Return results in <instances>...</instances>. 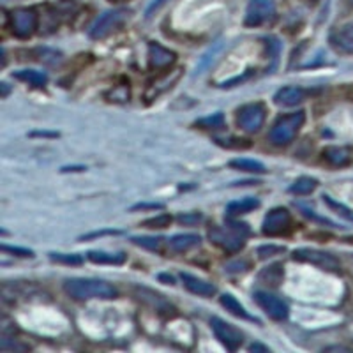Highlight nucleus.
Masks as SVG:
<instances>
[{
	"instance_id": "412c9836",
	"label": "nucleus",
	"mask_w": 353,
	"mask_h": 353,
	"mask_svg": "<svg viewBox=\"0 0 353 353\" xmlns=\"http://www.w3.org/2000/svg\"><path fill=\"white\" fill-rule=\"evenodd\" d=\"M88 260L99 265H122L125 261L124 253H105V251H90Z\"/></svg>"
},
{
	"instance_id": "c85d7f7f",
	"label": "nucleus",
	"mask_w": 353,
	"mask_h": 353,
	"mask_svg": "<svg viewBox=\"0 0 353 353\" xmlns=\"http://www.w3.org/2000/svg\"><path fill=\"white\" fill-rule=\"evenodd\" d=\"M170 223H172V216L161 214V216L152 217V219L143 221L141 226H145V228H166V226H170Z\"/></svg>"
},
{
	"instance_id": "c756f323",
	"label": "nucleus",
	"mask_w": 353,
	"mask_h": 353,
	"mask_svg": "<svg viewBox=\"0 0 353 353\" xmlns=\"http://www.w3.org/2000/svg\"><path fill=\"white\" fill-rule=\"evenodd\" d=\"M285 253V248H281V245H261V248H258V256L261 258V260H267V258L270 256H276V254H281Z\"/></svg>"
},
{
	"instance_id": "9d476101",
	"label": "nucleus",
	"mask_w": 353,
	"mask_h": 353,
	"mask_svg": "<svg viewBox=\"0 0 353 353\" xmlns=\"http://www.w3.org/2000/svg\"><path fill=\"white\" fill-rule=\"evenodd\" d=\"M254 301L265 311V314L276 321H283L288 318L290 309L288 304L285 301H281L279 297L272 295L269 292H256L254 293Z\"/></svg>"
},
{
	"instance_id": "2f4dec72",
	"label": "nucleus",
	"mask_w": 353,
	"mask_h": 353,
	"mask_svg": "<svg viewBox=\"0 0 353 353\" xmlns=\"http://www.w3.org/2000/svg\"><path fill=\"white\" fill-rule=\"evenodd\" d=\"M110 97H113L112 101H121V103L128 101L129 99V85H119V87H115Z\"/></svg>"
},
{
	"instance_id": "1a4fd4ad",
	"label": "nucleus",
	"mask_w": 353,
	"mask_h": 353,
	"mask_svg": "<svg viewBox=\"0 0 353 353\" xmlns=\"http://www.w3.org/2000/svg\"><path fill=\"white\" fill-rule=\"evenodd\" d=\"M267 117V110L261 103H249L237 112V124L245 132H258Z\"/></svg>"
},
{
	"instance_id": "f3484780",
	"label": "nucleus",
	"mask_w": 353,
	"mask_h": 353,
	"mask_svg": "<svg viewBox=\"0 0 353 353\" xmlns=\"http://www.w3.org/2000/svg\"><path fill=\"white\" fill-rule=\"evenodd\" d=\"M200 245V237L194 233H181L175 237L168 239V248L172 249L173 253H185L189 249Z\"/></svg>"
},
{
	"instance_id": "7ed1b4c3",
	"label": "nucleus",
	"mask_w": 353,
	"mask_h": 353,
	"mask_svg": "<svg viewBox=\"0 0 353 353\" xmlns=\"http://www.w3.org/2000/svg\"><path fill=\"white\" fill-rule=\"evenodd\" d=\"M305 122V113L302 110L295 113H290V115L279 117L276 122H274L272 129L269 132V141L276 147H285V145L292 143L295 140V137L299 134L301 128Z\"/></svg>"
},
{
	"instance_id": "f8f14e48",
	"label": "nucleus",
	"mask_w": 353,
	"mask_h": 353,
	"mask_svg": "<svg viewBox=\"0 0 353 353\" xmlns=\"http://www.w3.org/2000/svg\"><path fill=\"white\" fill-rule=\"evenodd\" d=\"M149 69L150 71H165L176 61V53L161 46L159 43H149Z\"/></svg>"
},
{
	"instance_id": "72a5a7b5",
	"label": "nucleus",
	"mask_w": 353,
	"mask_h": 353,
	"mask_svg": "<svg viewBox=\"0 0 353 353\" xmlns=\"http://www.w3.org/2000/svg\"><path fill=\"white\" fill-rule=\"evenodd\" d=\"M2 251H6V253H12L17 254V256H25V258H30L34 256L32 251H28V249H21V248H12V245H2Z\"/></svg>"
},
{
	"instance_id": "2eb2a0df",
	"label": "nucleus",
	"mask_w": 353,
	"mask_h": 353,
	"mask_svg": "<svg viewBox=\"0 0 353 353\" xmlns=\"http://www.w3.org/2000/svg\"><path fill=\"white\" fill-rule=\"evenodd\" d=\"M181 279L185 288L191 293H194V295H198V297H212V295H216V286L212 283L203 281L200 277L191 276L188 272H182Z\"/></svg>"
},
{
	"instance_id": "9b49d317",
	"label": "nucleus",
	"mask_w": 353,
	"mask_h": 353,
	"mask_svg": "<svg viewBox=\"0 0 353 353\" xmlns=\"http://www.w3.org/2000/svg\"><path fill=\"white\" fill-rule=\"evenodd\" d=\"M210 325H212V330L214 334H216L217 339H219L230 352H235V350L242 345V341H244V336H242L241 330L235 329V327L230 325V323H226V321L221 320V318L214 316L212 320H210Z\"/></svg>"
},
{
	"instance_id": "58836bf2",
	"label": "nucleus",
	"mask_w": 353,
	"mask_h": 353,
	"mask_svg": "<svg viewBox=\"0 0 353 353\" xmlns=\"http://www.w3.org/2000/svg\"><path fill=\"white\" fill-rule=\"evenodd\" d=\"M307 2H318V0H307Z\"/></svg>"
},
{
	"instance_id": "4be33fe9",
	"label": "nucleus",
	"mask_w": 353,
	"mask_h": 353,
	"mask_svg": "<svg viewBox=\"0 0 353 353\" xmlns=\"http://www.w3.org/2000/svg\"><path fill=\"white\" fill-rule=\"evenodd\" d=\"M318 188V181L313 176H301L297 181L290 185V193L299 194V196H305V194H311L314 189Z\"/></svg>"
},
{
	"instance_id": "393cba45",
	"label": "nucleus",
	"mask_w": 353,
	"mask_h": 353,
	"mask_svg": "<svg viewBox=\"0 0 353 353\" xmlns=\"http://www.w3.org/2000/svg\"><path fill=\"white\" fill-rule=\"evenodd\" d=\"M283 269H285V267L279 263L272 265V267H267V269L260 274V279H265V281L270 283L272 286H277L281 283L283 276H285V270Z\"/></svg>"
},
{
	"instance_id": "ddd939ff",
	"label": "nucleus",
	"mask_w": 353,
	"mask_h": 353,
	"mask_svg": "<svg viewBox=\"0 0 353 353\" xmlns=\"http://www.w3.org/2000/svg\"><path fill=\"white\" fill-rule=\"evenodd\" d=\"M330 44L332 48L339 53L353 55V21L345 25V27L337 28L336 32L330 36Z\"/></svg>"
},
{
	"instance_id": "ea45409f",
	"label": "nucleus",
	"mask_w": 353,
	"mask_h": 353,
	"mask_svg": "<svg viewBox=\"0 0 353 353\" xmlns=\"http://www.w3.org/2000/svg\"><path fill=\"white\" fill-rule=\"evenodd\" d=\"M352 2H353V0H352Z\"/></svg>"
},
{
	"instance_id": "a211bd4d",
	"label": "nucleus",
	"mask_w": 353,
	"mask_h": 353,
	"mask_svg": "<svg viewBox=\"0 0 353 353\" xmlns=\"http://www.w3.org/2000/svg\"><path fill=\"white\" fill-rule=\"evenodd\" d=\"M258 207H260V201H258L256 198H251V196L242 198V200L228 203V207H226V216L237 217V216H242V214L251 212V210L258 209Z\"/></svg>"
},
{
	"instance_id": "7c9ffc66",
	"label": "nucleus",
	"mask_w": 353,
	"mask_h": 353,
	"mask_svg": "<svg viewBox=\"0 0 353 353\" xmlns=\"http://www.w3.org/2000/svg\"><path fill=\"white\" fill-rule=\"evenodd\" d=\"M52 258L53 261H59V263H68V265H80L81 261V256H78V254H62V253H52Z\"/></svg>"
},
{
	"instance_id": "6e6552de",
	"label": "nucleus",
	"mask_w": 353,
	"mask_h": 353,
	"mask_svg": "<svg viewBox=\"0 0 353 353\" xmlns=\"http://www.w3.org/2000/svg\"><path fill=\"white\" fill-rule=\"evenodd\" d=\"M293 258L297 261L314 265L318 269L329 270V272H339V270H341V263H339L337 258H334L332 254L329 253H323V251H318V249H297V251H293Z\"/></svg>"
},
{
	"instance_id": "4468645a",
	"label": "nucleus",
	"mask_w": 353,
	"mask_h": 353,
	"mask_svg": "<svg viewBox=\"0 0 353 353\" xmlns=\"http://www.w3.org/2000/svg\"><path fill=\"white\" fill-rule=\"evenodd\" d=\"M304 99L305 90L301 87H283L279 88L276 92V96H274V103H276L277 106H285V108L301 105Z\"/></svg>"
},
{
	"instance_id": "bb28decb",
	"label": "nucleus",
	"mask_w": 353,
	"mask_h": 353,
	"mask_svg": "<svg viewBox=\"0 0 353 353\" xmlns=\"http://www.w3.org/2000/svg\"><path fill=\"white\" fill-rule=\"evenodd\" d=\"M36 55L39 57L37 61L44 62V64H59L62 61V55L55 50H50V48H39L36 50Z\"/></svg>"
},
{
	"instance_id": "473e14b6",
	"label": "nucleus",
	"mask_w": 353,
	"mask_h": 353,
	"mask_svg": "<svg viewBox=\"0 0 353 353\" xmlns=\"http://www.w3.org/2000/svg\"><path fill=\"white\" fill-rule=\"evenodd\" d=\"M176 219H179V223H182V225H196V223H200L201 221V214L198 212L182 214V216H179Z\"/></svg>"
},
{
	"instance_id": "423d86ee",
	"label": "nucleus",
	"mask_w": 353,
	"mask_h": 353,
	"mask_svg": "<svg viewBox=\"0 0 353 353\" xmlns=\"http://www.w3.org/2000/svg\"><path fill=\"white\" fill-rule=\"evenodd\" d=\"M292 228L293 219L290 210L283 209V207H277V209H272L265 216L261 232L267 237H281V235H286V233L292 232Z\"/></svg>"
},
{
	"instance_id": "f03ea898",
	"label": "nucleus",
	"mask_w": 353,
	"mask_h": 353,
	"mask_svg": "<svg viewBox=\"0 0 353 353\" xmlns=\"http://www.w3.org/2000/svg\"><path fill=\"white\" fill-rule=\"evenodd\" d=\"M249 235V226L245 223H228L223 226H212L209 230V241L226 253H237L245 245V237Z\"/></svg>"
},
{
	"instance_id": "6ab92c4d",
	"label": "nucleus",
	"mask_w": 353,
	"mask_h": 353,
	"mask_svg": "<svg viewBox=\"0 0 353 353\" xmlns=\"http://www.w3.org/2000/svg\"><path fill=\"white\" fill-rule=\"evenodd\" d=\"M12 78L23 81V83L34 85V87H44L48 83V77L41 71H34V69H21V71L12 72Z\"/></svg>"
},
{
	"instance_id": "f704fd0d",
	"label": "nucleus",
	"mask_w": 353,
	"mask_h": 353,
	"mask_svg": "<svg viewBox=\"0 0 353 353\" xmlns=\"http://www.w3.org/2000/svg\"><path fill=\"white\" fill-rule=\"evenodd\" d=\"M166 2H168V0H152V2H150L149 8H147V11H145V17H147V18L152 17L154 12L159 11V9L163 8V6H165Z\"/></svg>"
},
{
	"instance_id": "dca6fc26",
	"label": "nucleus",
	"mask_w": 353,
	"mask_h": 353,
	"mask_svg": "<svg viewBox=\"0 0 353 353\" xmlns=\"http://www.w3.org/2000/svg\"><path fill=\"white\" fill-rule=\"evenodd\" d=\"M323 159L332 166H346L352 163V150L346 147H325L323 149Z\"/></svg>"
},
{
	"instance_id": "e433bc0d",
	"label": "nucleus",
	"mask_w": 353,
	"mask_h": 353,
	"mask_svg": "<svg viewBox=\"0 0 353 353\" xmlns=\"http://www.w3.org/2000/svg\"><path fill=\"white\" fill-rule=\"evenodd\" d=\"M159 279H161V281H166L168 285H173V277L172 276H165V274H161Z\"/></svg>"
},
{
	"instance_id": "39448f33",
	"label": "nucleus",
	"mask_w": 353,
	"mask_h": 353,
	"mask_svg": "<svg viewBox=\"0 0 353 353\" xmlns=\"http://www.w3.org/2000/svg\"><path fill=\"white\" fill-rule=\"evenodd\" d=\"M9 25L12 34L20 39H28L36 34L39 27V14L32 8H20L11 11L9 14Z\"/></svg>"
},
{
	"instance_id": "c9c22d12",
	"label": "nucleus",
	"mask_w": 353,
	"mask_h": 353,
	"mask_svg": "<svg viewBox=\"0 0 353 353\" xmlns=\"http://www.w3.org/2000/svg\"><path fill=\"white\" fill-rule=\"evenodd\" d=\"M249 350H251V352H269L267 346H261V345H253Z\"/></svg>"
},
{
	"instance_id": "aec40b11",
	"label": "nucleus",
	"mask_w": 353,
	"mask_h": 353,
	"mask_svg": "<svg viewBox=\"0 0 353 353\" xmlns=\"http://www.w3.org/2000/svg\"><path fill=\"white\" fill-rule=\"evenodd\" d=\"M221 305H223L228 313H232L233 316L244 318V320H251V316L248 314L244 305H242L237 299L233 297L232 293H223V295H221Z\"/></svg>"
},
{
	"instance_id": "b1692460",
	"label": "nucleus",
	"mask_w": 353,
	"mask_h": 353,
	"mask_svg": "<svg viewBox=\"0 0 353 353\" xmlns=\"http://www.w3.org/2000/svg\"><path fill=\"white\" fill-rule=\"evenodd\" d=\"M132 244L140 245L143 249H149V251H156V253H163L165 249L166 239L163 237H132Z\"/></svg>"
},
{
	"instance_id": "f257e3e1",
	"label": "nucleus",
	"mask_w": 353,
	"mask_h": 353,
	"mask_svg": "<svg viewBox=\"0 0 353 353\" xmlns=\"http://www.w3.org/2000/svg\"><path fill=\"white\" fill-rule=\"evenodd\" d=\"M64 292L74 301H90V299H101V301H112L119 295L117 288L103 279H85V277H72L64 281Z\"/></svg>"
},
{
	"instance_id": "cd10ccee",
	"label": "nucleus",
	"mask_w": 353,
	"mask_h": 353,
	"mask_svg": "<svg viewBox=\"0 0 353 353\" xmlns=\"http://www.w3.org/2000/svg\"><path fill=\"white\" fill-rule=\"evenodd\" d=\"M323 201H325V203L329 205L330 209L336 210V214H339V216H341V217H345V219L352 221V223H353V210H350L348 207H345V205L339 203V201L332 200V198H330V196H323Z\"/></svg>"
},
{
	"instance_id": "5701e85b",
	"label": "nucleus",
	"mask_w": 353,
	"mask_h": 353,
	"mask_svg": "<svg viewBox=\"0 0 353 353\" xmlns=\"http://www.w3.org/2000/svg\"><path fill=\"white\" fill-rule=\"evenodd\" d=\"M230 166L235 170H241V172H248V173H265L267 168H265L263 163L254 159H245V157H239V159H232L230 161Z\"/></svg>"
},
{
	"instance_id": "a878e982",
	"label": "nucleus",
	"mask_w": 353,
	"mask_h": 353,
	"mask_svg": "<svg viewBox=\"0 0 353 353\" xmlns=\"http://www.w3.org/2000/svg\"><path fill=\"white\" fill-rule=\"evenodd\" d=\"M198 128L201 129H221L225 128V115L223 113H214L210 117H203L196 122Z\"/></svg>"
},
{
	"instance_id": "20e7f679",
	"label": "nucleus",
	"mask_w": 353,
	"mask_h": 353,
	"mask_svg": "<svg viewBox=\"0 0 353 353\" xmlns=\"http://www.w3.org/2000/svg\"><path fill=\"white\" fill-rule=\"evenodd\" d=\"M129 17H131V11H128V9H112V11L103 12L90 27L88 36L96 41L106 39L117 30H121L122 25L129 20Z\"/></svg>"
},
{
	"instance_id": "4c0bfd02",
	"label": "nucleus",
	"mask_w": 353,
	"mask_h": 353,
	"mask_svg": "<svg viewBox=\"0 0 353 353\" xmlns=\"http://www.w3.org/2000/svg\"><path fill=\"white\" fill-rule=\"evenodd\" d=\"M110 2H122V0H110Z\"/></svg>"
},
{
	"instance_id": "0eeeda50",
	"label": "nucleus",
	"mask_w": 353,
	"mask_h": 353,
	"mask_svg": "<svg viewBox=\"0 0 353 353\" xmlns=\"http://www.w3.org/2000/svg\"><path fill=\"white\" fill-rule=\"evenodd\" d=\"M276 18V2L274 0H249L245 9V27H261Z\"/></svg>"
}]
</instances>
